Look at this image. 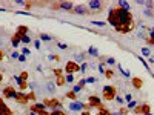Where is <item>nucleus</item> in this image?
Instances as JSON below:
<instances>
[{
  "label": "nucleus",
  "instance_id": "1",
  "mask_svg": "<svg viewBox=\"0 0 154 115\" xmlns=\"http://www.w3.org/2000/svg\"><path fill=\"white\" fill-rule=\"evenodd\" d=\"M108 23L111 26H114L117 32L126 34L131 32L134 29V20L129 11L122 9V8H111L110 14H108Z\"/></svg>",
  "mask_w": 154,
  "mask_h": 115
},
{
  "label": "nucleus",
  "instance_id": "2",
  "mask_svg": "<svg viewBox=\"0 0 154 115\" xmlns=\"http://www.w3.org/2000/svg\"><path fill=\"white\" fill-rule=\"evenodd\" d=\"M102 97H103V100H114L116 97H117V89L114 86H111V85H108L103 87V91H102Z\"/></svg>",
  "mask_w": 154,
  "mask_h": 115
},
{
  "label": "nucleus",
  "instance_id": "3",
  "mask_svg": "<svg viewBox=\"0 0 154 115\" xmlns=\"http://www.w3.org/2000/svg\"><path fill=\"white\" fill-rule=\"evenodd\" d=\"M70 109L72 112H83V110H89L91 108H89V104H85L82 101L76 100V101H72V103H70Z\"/></svg>",
  "mask_w": 154,
  "mask_h": 115
},
{
  "label": "nucleus",
  "instance_id": "4",
  "mask_svg": "<svg viewBox=\"0 0 154 115\" xmlns=\"http://www.w3.org/2000/svg\"><path fill=\"white\" fill-rule=\"evenodd\" d=\"M43 104L46 106V109H51V110H56V109H60L62 108V103L57 98H45L43 100Z\"/></svg>",
  "mask_w": 154,
  "mask_h": 115
},
{
  "label": "nucleus",
  "instance_id": "5",
  "mask_svg": "<svg viewBox=\"0 0 154 115\" xmlns=\"http://www.w3.org/2000/svg\"><path fill=\"white\" fill-rule=\"evenodd\" d=\"M80 71V65L76 63V61H68L65 65V72L66 74H76Z\"/></svg>",
  "mask_w": 154,
  "mask_h": 115
},
{
  "label": "nucleus",
  "instance_id": "6",
  "mask_svg": "<svg viewBox=\"0 0 154 115\" xmlns=\"http://www.w3.org/2000/svg\"><path fill=\"white\" fill-rule=\"evenodd\" d=\"M54 9H65V11H72L74 9V5L72 2H59L56 5H52Z\"/></svg>",
  "mask_w": 154,
  "mask_h": 115
},
{
  "label": "nucleus",
  "instance_id": "7",
  "mask_svg": "<svg viewBox=\"0 0 154 115\" xmlns=\"http://www.w3.org/2000/svg\"><path fill=\"white\" fill-rule=\"evenodd\" d=\"M16 100H17V103H20V104H26L29 100H34V95L33 94L26 95V94H22V92H17Z\"/></svg>",
  "mask_w": 154,
  "mask_h": 115
},
{
  "label": "nucleus",
  "instance_id": "8",
  "mask_svg": "<svg viewBox=\"0 0 154 115\" xmlns=\"http://www.w3.org/2000/svg\"><path fill=\"white\" fill-rule=\"evenodd\" d=\"M88 104H89V108H97V109H102L103 106H102V100L99 98V97L96 95H89V98H88Z\"/></svg>",
  "mask_w": 154,
  "mask_h": 115
},
{
  "label": "nucleus",
  "instance_id": "9",
  "mask_svg": "<svg viewBox=\"0 0 154 115\" xmlns=\"http://www.w3.org/2000/svg\"><path fill=\"white\" fill-rule=\"evenodd\" d=\"M16 95H17L16 87H11V86L3 87V97H5L6 100H12V98H16Z\"/></svg>",
  "mask_w": 154,
  "mask_h": 115
},
{
  "label": "nucleus",
  "instance_id": "10",
  "mask_svg": "<svg viewBox=\"0 0 154 115\" xmlns=\"http://www.w3.org/2000/svg\"><path fill=\"white\" fill-rule=\"evenodd\" d=\"M88 9L89 11H102L103 9V3L100 2V0H89Z\"/></svg>",
  "mask_w": 154,
  "mask_h": 115
},
{
  "label": "nucleus",
  "instance_id": "11",
  "mask_svg": "<svg viewBox=\"0 0 154 115\" xmlns=\"http://www.w3.org/2000/svg\"><path fill=\"white\" fill-rule=\"evenodd\" d=\"M72 12H74V14H79V15H88L89 9H88L87 5H77V6H74Z\"/></svg>",
  "mask_w": 154,
  "mask_h": 115
},
{
  "label": "nucleus",
  "instance_id": "12",
  "mask_svg": "<svg viewBox=\"0 0 154 115\" xmlns=\"http://www.w3.org/2000/svg\"><path fill=\"white\" fill-rule=\"evenodd\" d=\"M133 112L134 114H149V112H151V110H149V104H147V103H145V104H139V106H136V108L133 109Z\"/></svg>",
  "mask_w": 154,
  "mask_h": 115
},
{
  "label": "nucleus",
  "instance_id": "13",
  "mask_svg": "<svg viewBox=\"0 0 154 115\" xmlns=\"http://www.w3.org/2000/svg\"><path fill=\"white\" fill-rule=\"evenodd\" d=\"M0 115H12L11 109L8 108V106L5 104V101H3V98H0Z\"/></svg>",
  "mask_w": 154,
  "mask_h": 115
},
{
  "label": "nucleus",
  "instance_id": "14",
  "mask_svg": "<svg viewBox=\"0 0 154 115\" xmlns=\"http://www.w3.org/2000/svg\"><path fill=\"white\" fill-rule=\"evenodd\" d=\"M43 110H46V106H45L43 103H35L31 106V112H35V114H40V112H43Z\"/></svg>",
  "mask_w": 154,
  "mask_h": 115
},
{
  "label": "nucleus",
  "instance_id": "15",
  "mask_svg": "<svg viewBox=\"0 0 154 115\" xmlns=\"http://www.w3.org/2000/svg\"><path fill=\"white\" fill-rule=\"evenodd\" d=\"M57 85L54 81H46V85H45V87H46V92L48 94H54V92L57 91V87H56Z\"/></svg>",
  "mask_w": 154,
  "mask_h": 115
},
{
  "label": "nucleus",
  "instance_id": "16",
  "mask_svg": "<svg viewBox=\"0 0 154 115\" xmlns=\"http://www.w3.org/2000/svg\"><path fill=\"white\" fill-rule=\"evenodd\" d=\"M20 42H22V37H20V34H17V32H16V34L11 37V45L14 46V48H17V46L20 45Z\"/></svg>",
  "mask_w": 154,
  "mask_h": 115
},
{
  "label": "nucleus",
  "instance_id": "17",
  "mask_svg": "<svg viewBox=\"0 0 154 115\" xmlns=\"http://www.w3.org/2000/svg\"><path fill=\"white\" fill-rule=\"evenodd\" d=\"M85 59H87V54H83V52H80V54H76V55H74V61H76V63H83Z\"/></svg>",
  "mask_w": 154,
  "mask_h": 115
},
{
  "label": "nucleus",
  "instance_id": "18",
  "mask_svg": "<svg viewBox=\"0 0 154 115\" xmlns=\"http://www.w3.org/2000/svg\"><path fill=\"white\" fill-rule=\"evenodd\" d=\"M14 80H16V83H17V85H19L20 86V89H26V81H23V80H22V78L19 77V75H14Z\"/></svg>",
  "mask_w": 154,
  "mask_h": 115
},
{
  "label": "nucleus",
  "instance_id": "19",
  "mask_svg": "<svg viewBox=\"0 0 154 115\" xmlns=\"http://www.w3.org/2000/svg\"><path fill=\"white\" fill-rule=\"evenodd\" d=\"M39 38H40V40H43V42H51V40H52V35H49V34H45V32H40Z\"/></svg>",
  "mask_w": 154,
  "mask_h": 115
},
{
  "label": "nucleus",
  "instance_id": "20",
  "mask_svg": "<svg viewBox=\"0 0 154 115\" xmlns=\"http://www.w3.org/2000/svg\"><path fill=\"white\" fill-rule=\"evenodd\" d=\"M88 55H91V57H99V51H97V48L89 46V48H88Z\"/></svg>",
  "mask_w": 154,
  "mask_h": 115
},
{
  "label": "nucleus",
  "instance_id": "21",
  "mask_svg": "<svg viewBox=\"0 0 154 115\" xmlns=\"http://www.w3.org/2000/svg\"><path fill=\"white\" fill-rule=\"evenodd\" d=\"M140 52H142V55H143V57H148V59L151 57V49H149L148 46H143L142 49H140Z\"/></svg>",
  "mask_w": 154,
  "mask_h": 115
},
{
  "label": "nucleus",
  "instance_id": "22",
  "mask_svg": "<svg viewBox=\"0 0 154 115\" xmlns=\"http://www.w3.org/2000/svg\"><path fill=\"white\" fill-rule=\"evenodd\" d=\"M142 85H143V81L140 80V78H133V86L136 87V89H140Z\"/></svg>",
  "mask_w": 154,
  "mask_h": 115
},
{
  "label": "nucleus",
  "instance_id": "23",
  "mask_svg": "<svg viewBox=\"0 0 154 115\" xmlns=\"http://www.w3.org/2000/svg\"><path fill=\"white\" fill-rule=\"evenodd\" d=\"M119 8L129 11V3H128V2H125V0H119Z\"/></svg>",
  "mask_w": 154,
  "mask_h": 115
},
{
  "label": "nucleus",
  "instance_id": "24",
  "mask_svg": "<svg viewBox=\"0 0 154 115\" xmlns=\"http://www.w3.org/2000/svg\"><path fill=\"white\" fill-rule=\"evenodd\" d=\"M147 43L154 46V29H149V38H147Z\"/></svg>",
  "mask_w": 154,
  "mask_h": 115
},
{
  "label": "nucleus",
  "instance_id": "25",
  "mask_svg": "<svg viewBox=\"0 0 154 115\" xmlns=\"http://www.w3.org/2000/svg\"><path fill=\"white\" fill-rule=\"evenodd\" d=\"M17 34H20V35H26L28 34V26H25V25H22L19 31H17Z\"/></svg>",
  "mask_w": 154,
  "mask_h": 115
},
{
  "label": "nucleus",
  "instance_id": "26",
  "mask_svg": "<svg viewBox=\"0 0 154 115\" xmlns=\"http://www.w3.org/2000/svg\"><path fill=\"white\" fill-rule=\"evenodd\" d=\"M57 86H63L65 85V77L63 75H57V83H56Z\"/></svg>",
  "mask_w": 154,
  "mask_h": 115
},
{
  "label": "nucleus",
  "instance_id": "27",
  "mask_svg": "<svg viewBox=\"0 0 154 115\" xmlns=\"http://www.w3.org/2000/svg\"><path fill=\"white\" fill-rule=\"evenodd\" d=\"M117 68H119V71H120V72H122V75H123V77H126V78H128V77H129V75H131V74H129V71H125V69H123V68H122V66H120V65H117Z\"/></svg>",
  "mask_w": 154,
  "mask_h": 115
},
{
  "label": "nucleus",
  "instance_id": "28",
  "mask_svg": "<svg viewBox=\"0 0 154 115\" xmlns=\"http://www.w3.org/2000/svg\"><path fill=\"white\" fill-rule=\"evenodd\" d=\"M145 9H151L153 11V8H154V3L153 2H148V0H145V5H143Z\"/></svg>",
  "mask_w": 154,
  "mask_h": 115
},
{
  "label": "nucleus",
  "instance_id": "29",
  "mask_svg": "<svg viewBox=\"0 0 154 115\" xmlns=\"http://www.w3.org/2000/svg\"><path fill=\"white\" fill-rule=\"evenodd\" d=\"M20 37H22V42L26 43V45H29V43H31V37L28 34H26V35H20Z\"/></svg>",
  "mask_w": 154,
  "mask_h": 115
},
{
  "label": "nucleus",
  "instance_id": "30",
  "mask_svg": "<svg viewBox=\"0 0 154 115\" xmlns=\"http://www.w3.org/2000/svg\"><path fill=\"white\" fill-rule=\"evenodd\" d=\"M49 115H66V114L63 112L62 109H56V110H51V112H49Z\"/></svg>",
  "mask_w": 154,
  "mask_h": 115
},
{
  "label": "nucleus",
  "instance_id": "31",
  "mask_svg": "<svg viewBox=\"0 0 154 115\" xmlns=\"http://www.w3.org/2000/svg\"><path fill=\"white\" fill-rule=\"evenodd\" d=\"M139 61H140V63H142L143 66H145V69H147V71H149V72H151V68H149V65L147 63V61H145L143 59H142V57H139Z\"/></svg>",
  "mask_w": 154,
  "mask_h": 115
},
{
  "label": "nucleus",
  "instance_id": "32",
  "mask_svg": "<svg viewBox=\"0 0 154 115\" xmlns=\"http://www.w3.org/2000/svg\"><path fill=\"white\" fill-rule=\"evenodd\" d=\"M97 115H112L110 110H106L105 108H102V109H99V114Z\"/></svg>",
  "mask_w": 154,
  "mask_h": 115
},
{
  "label": "nucleus",
  "instance_id": "33",
  "mask_svg": "<svg viewBox=\"0 0 154 115\" xmlns=\"http://www.w3.org/2000/svg\"><path fill=\"white\" fill-rule=\"evenodd\" d=\"M65 81L72 83V81H74V75H72V74H66V75H65Z\"/></svg>",
  "mask_w": 154,
  "mask_h": 115
},
{
  "label": "nucleus",
  "instance_id": "34",
  "mask_svg": "<svg viewBox=\"0 0 154 115\" xmlns=\"http://www.w3.org/2000/svg\"><path fill=\"white\" fill-rule=\"evenodd\" d=\"M136 106H137V101H136V100H133V101H129V103L126 104V108H128V109H134Z\"/></svg>",
  "mask_w": 154,
  "mask_h": 115
},
{
  "label": "nucleus",
  "instance_id": "35",
  "mask_svg": "<svg viewBox=\"0 0 154 115\" xmlns=\"http://www.w3.org/2000/svg\"><path fill=\"white\" fill-rule=\"evenodd\" d=\"M66 97H68V98H71V100H74V101L77 100V94H74V92H72V91H71V92H68V94H66Z\"/></svg>",
  "mask_w": 154,
  "mask_h": 115
},
{
  "label": "nucleus",
  "instance_id": "36",
  "mask_svg": "<svg viewBox=\"0 0 154 115\" xmlns=\"http://www.w3.org/2000/svg\"><path fill=\"white\" fill-rule=\"evenodd\" d=\"M105 61H106V65H116V59H112V57H108V59H105Z\"/></svg>",
  "mask_w": 154,
  "mask_h": 115
},
{
  "label": "nucleus",
  "instance_id": "37",
  "mask_svg": "<svg viewBox=\"0 0 154 115\" xmlns=\"http://www.w3.org/2000/svg\"><path fill=\"white\" fill-rule=\"evenodd\" d=\"M105 77L106 78H112V77H114V72H112L111 69H108V71H105Z\"/></svg>",
  "mask_w": 154,
  "mask_h": 115
},
{
  "label": "nucleus",
  "instance_id": "38",
  "mask_svg": "<svg viewBox=\"0 0 154 115\" xmlns=\"http://www.w3.org/2000/svg\"><path fill=\"white\" fill-rule=\"evenodd\" d=\"M20 78H22V80H23V81H26V80H28V71H23V72L20 74Z\"/></svg>",
  "mask_w": 154,
  "mask_h": 115
},
{
  "label": "nucleus",
  "instance_id": "39",
  "mask_svg": "<svg viewBox=\"0 0 154 115\" xmlns=\"http://www.w3.org/2000/svg\"><path fill=\"white\" fill-rule=\"evenodd\" d=\"M97 69H99V72H100V74H105V63H100L97 66Z\"/></svg>",
  "mask_w": 154,
  "mask_h": 115
},
{
  "label": "nucleus",
  "instance_id": "40",
  "mask_svg": "<svg viewBox=\"0 0 154 115\" xmlns=\"http://www.w3.org/2000/svg\"><path fill=\"white\" fill-rule=\"evenodd\" d=\"M80 91H82V86H79V85H76L74 87H72V92H74V94H79Z\"/></svg>",
  "mask_w": 154,
  "mask_h": 115
},
{
  "label": "nucleus",
  "instance_id": "41",
  "mask_svg": "<svg viewBox=\"0 0 154 115\" xmlns=\"http://www.w3.org/2000/svg\"><path fill=\"white\" fill-rule=\"evenodd\" d=\"M143 14H145V17H154V14H153V11H151V9H145V11H143Z\"/></svg>",
  "mask_w": 154,
  "mask_h": 115
},
{
  "label": "nucleus",
  "instance_id": "42",
  "mask_svg": "<svg viewBox=\"0 0 154 115\" xmlns=\"http://www.w3.org/2000/svg\"><path fill=\"white\" fill-rule=\"evenodd\" d=\"M114 100H116V103H117V104H123V103H125V100L122 98V97H119V95H117Z\"/></svg>",
  "mask_w": 154,
  "mask_h": 115
},
{
  "label": "nucleus",
  "instance_id": "43",
  "mask_svg": "<svg viewBox=\"0 0 154 115\" xmlns=\"http://www.w3.org/2000/svg\"><path fill=\"white\" fill-rule=\"evenodd\" d=\"M88 65H89V63H87V61H83V63L80 65V71H82V72H85V71H87V68H88Z\"/></svg>",
  "mask_w": 154,
  "mask_h": 115
},
{
  "label": "nucleus",
  "instance_id": "44",
  "mask_svg": "<svg viewBox=\"0 0 154 115\" xmlns=\"http://www.w3.org/2000/svg\"><path fill=\"white\" fill-rule=\"evenodd\" d=\"M22 54H23L25 57H26V55H29V54H31L29 48H26V46H25V48H23V49H22Z\"/></svg>",
  "mask_w": 154,
  "mask_h": 115
},
{
  "label": "nucleus",
  "instance_id": "45",
  "mask_svg": "<svg viewBox=\"0 0 154 115\" xmlns=\"http://www.w3.org/2000/svg\"><path fill=\"white\" fill-rule=\"evenodd\" d=\"M123 100L126 101V103H129V101H133V95H131V94H126Z\"/></svg>",
  "mask_w": 154,
  "mask_h": 115
},
{
  "label": "nucleus",
  "instance_id": "46",
  "mask_svg": "<svg viewBox=\"0 0 154 115\" xmlns=\"http://www.w3.org/2000/svg\"><path fill=\"white\" fill-rule=\"evenodd\" d=\"M11 57H12V59H17V60H19L20 54H19V52H17V51H14V52H11Z\"/></svg>",
  "mask_w": 154,
  "mask_h": 115
},
{
  "label": "nucleus",
  "instance_id": "47",
  "mask_svg": "<svg viewBox=\"0 0 154 115\" xmlns=\"http://www.w3.org/2000/svg\"><path fill=\"white\" fill-rule=\"evenodd\" d=\"M93 25H97V26H105V22H99V20H94Z\"/></svg>",
  "mask_w": 154,
  "mask_h": 115
},
{
  "label": "nucleus",
  "instance_id": "48",
  "mask_svg": "<svg viewBox=\"0 0 154 115\" xmlns=\"http://www.w3.org/2000/svg\"><path fill=\"white\" fill-rule=\"evenodd\" d=\"M77 85H79V86H82V87H83L85 85H87V78H82V80H80L79 83H77Z\"/></svg>",
  "mask_w": 154,
  "mask_h": 115
},
{
  "label": "nucleus",
  "instance_id": "49",
  "mask_svg": "<svg viewBox=\"0 0 154 115\" xmlns=\"http://www.w3.org/2000/svg\"><path fill=\"white\" fill-rule=\"evenodd\" d=\"M57 46L60 48V49H66L68 48V45H65V43H57Z\"/></svg>",
  "mask_w": 154,
  "mask_h": 115
},
{
  "label": "nucleus",
  "instance_id": "50",
  "mask_svg": "<svg viewBox=\"0 0 154 115\" xmlns=\"http://www.w3.org/2000/svg\"><path fill=\"white\" fill-rule=\"evenodd\" d=\"M34 46L35 49H40V40H34Z\"/></svg>",
  "mask_w": 154,
  "mask_h": 115
},
{
  "label": "nucleus",
  "instance_id": "51",
  "mask_svg": "<svg viewBox=\"0 0 154 115\" xmlns=\"http://www.w3.org/2000/svg\"><path fill=\"white\" fill-rule=\"evenodd\" d=\"M94 81H96V78H94V77H88L87 78V85H88V83H94Z\"/></svg>",
  "mask_w": 154,
  "mask_h": 115
},
{
  "label": "nucleus",
  "instance_id": "52",
  "mask_svg": "<svg viewBox=\"0 0 154 115\" xmlns=\"http://www.w3.org/2000/svg\"><path fill=\"white\" fill-rule=\"evenodd\" d=\"M54 74H56V75H62L63 71H62V69H54Z\"/></svg>",
  "mask_w": 154,
  "mask_h": 115
},
{
  "label": "nucleus",
  "instance_id": "53",
  "mask_svg": "<svg viewBox=\"0 0 154 115\" xmlns=\"http://www.w3.org/2000/svg\"><path fill=\"white\" fill-rule=\"evenodd\" d=\"M48 59L49 60H59V57L57 55H48Z\"/></svg>",
  "mask_w": 154,
  "mask_h": 115
},
{
  "label": "nucleus",
  "instance_id": "54",
  "mask_svg": "<svg viewBox=\"0 0 154 115\" xmlns=\"http://www.w3.org/2000/svg\"><path fill=\"white\" fill-rule=\"evenodd\" d=\"M26 60V57L23 55V54H20V57H19V61H25Z\"/></svg>",
  "mask_w": 154,
  "mask_h": 115
},
{
  "label": "nucleus",
  "instance_id": "55",
  "mask_svg": "<svg viewBox=\"0 0 154 115\" xmlns=\"http://www.w3.org/2000/svg\"><path fill=\"white\" fill-rule=\"evenodd\" d=\"M137 5H140V6H143V5H145V0H137Z\"/></svg>",
  "mask_w": 154,
  "mask_h": 115
},
{
  "label": "nucleus",
  "instance_id": "56",
  "mask_svg": "<svg viewBox=\"0 0 154 115\" xmlns=\"http://www.w3.org/2000/svg\"><path fill=\"white\" fill-rule=\"evenodd\" d=\"M35 69H37V71H40V72H42V71H43V68H42V66H40V65H37V66H35Z\"/></svg>",
  "mask_w": 154,
  "mask_h": 115
},
{
  "label": "nucleus",
  "instance_id": "57",
  "mask_svg": "<svg viewBox=\"0 0 154 115\" xmlns=\"http://www.w3.org/2000/svg\"><path fill=\"white\" fill-rule=\"evenodd\" d=\"M82 115H91V114H89V110H83Z\"/></svg>",
  "mask_w": 154,
  "mask_h": 115
},
{
  "label": "nucleus",
  "instance_id": "58",
  "mask_svg": "<svg viewBox=\"0 0 154 115\" xmlns=\"http://www.w3.org/2000/svg\"><path fill=\"white\" fill-rule=\"evenodd\" d=\"M149 63H153V65H154V57H153V55L149 57Z\"/></svg>",
  "mask_w": 154,
  "mask_h": 115
},
{
  "label": "nucleus",
  "instance_id": "59",
  "mask_svg": "<svg viewBox=\"0 0 154 115\" xmlns=\"http://www.w3.org/2000/svg\"><path fill=\"white\" fill-rule=\"evenodd\" d=\"M0 60H3V52H2V49H0Z\"/></svg>",
  "mask_w": 154,
  "mask_h": 115
},
{
  "label": "nucleus",
  "instance_id": "60",
  "mask_svg": "<svg viewBox=\"0 0 154 115\" xmlns=\"http://www.w3.org/2000/svg\"><path fill=\"white\" fill-rule=\"evenodd\" d=\"M29 115H37V114H35V112H31V114H29Z\"/></svg>",
  "mask_w": 154,
  "mask_h": 115
},
{
  "label": "nucleus",
  "instance_id": "61",
  "mask_svg": "<svg viewBox=\"0 0 154 115\" xmlns=\"http://www.w3.org/2000/svg\"><path fill=\"white\" fill-rule=\"evenodd\" d=\"M145 115H153V114H151V112H149V114H145Z\"/></svg>",
  "mask_w": 154,
  "mask_h": 115
},
{
  "label": "nucleus",
  "instance_id": "62",
  "mask_svg": "<svg viewBox=\"0 0 154 115\" xmlns=\"http://www.w3.org/2000/svg\"><path fill=\"white\" fill-rule=\"evenodd\" d=\"M0 80H2V77H0Z\"/></svg>",
  "mask_w": 154,
  "mask_h": 115
}]
</instances>
